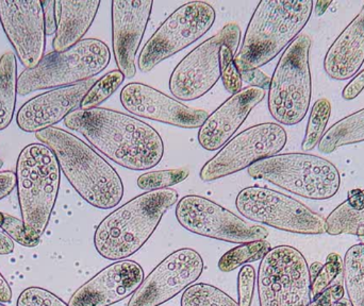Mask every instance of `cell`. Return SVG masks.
Wrapping results in <instances>:
<instances>
[{"mask_svg":"<svg viewBox=\"0 0 364 306\" xmlns=\"http://www.w3.org/2000/svg\"><path fill=\"white\" fill-rule=\"evenodd\" d=\"M2 166H4V162H2V160H0V169L2 168Z\"/></svg>","mask_w":364,"mask_h":306,"instance_id":"7dc6e473","label":"cell"},{"mask_svg":"<svg viewBox=\"0 0 364 306\" xmlns=\"http://www.w3.org/2000/svg\"><path fill=\"white\" fill-rule=\"evenodd\" d=\"M178 198L176 190L164 188L145 192L128 201L98 224L94 234L96 251L110 261L134 256L151 239Z\"/></svg>","mask_w":364,"mask_h":306,"instance_id":"277c9868","label":"cell"},{"mask_svg":"<svg viewBox=\"0 0 364 306\" xmlns=\"http://www.w3.org/2000/svg\"><path fill=\"white\" fill-rule=\"evenodd\" d=\"M43 11H44L45 29H46L47 35L55 33V1H42Z\"/></svg>","mask_w":364,"mask_h":306,"instance_id":"60d3db41","label":"cell"},{"mask_svg":"<svg viewBox=\"0 0 364 306\" xmlns=\"http://www.w3.org/2000/svg\"><path fill=\"white\" fill-rule=\"evenodd\" d=\"M364 89V70L354 77L352 81L344 87L342 97L348 102L356 99Z\"/></svg>","mask_w":364,"mask_h":306,"instance_id":"f35d334b","label":"cell"},{"mask_svg":"<svg viewBox=\"0 0 364 306\" xmlns=\"http://www.w3.org/2000/svg\"><path fill=\"white\" fill-rule=\"evenodd\" d=\"M260 306H310L311 278L303 254L291 246L272 248L259 265Z\"/></svg>","mask_w":364,"mask_h":306,"instance_id":"9c48e42d","label":"cell"},{"mask_svg":"<svg viewBox=\"0 0 364 306\" xmlns=\"http://www.w3.org/2000/svg\"><path fill=\"white\" fill-rule=\"evenodd\" d=\"M235 55L229 45L224 44L220 47V78L225 89L232 95L242 89L241 74L235 65Z\"/></svg>","mask_w":364,"mask_h":306,"instance_id":"836d02e7","label":"cell"},{"mask_svg":"<svg viewBox=\"0 0 364 306\" xmlns=\"http://www.w3.org/2000/svg\"><path fill=\"white\" fill-rule=\"evenodd\" d=\"M344 284L352 306H364V245L357 244L344 258Z\"/></svg>","mask_w":364,"mask_h":306,"instance_id":"4316f807","label":"cell"},{"mask_svg":"<svg viewBox=\"0 0 364 306\" xmlns=\"http://www.w3.org/2000/svg\"><path fill=\"white\" fill-rule=\"evenodd\" d=\"M364 63V4L359 14L336 38L323 62L333 80L346 81L356 76Z\"/></svg>","mask_w":364,"mask_h":306,"instance_id":"7402d4cb","label":"cell"},{"mask_svg":"<svg viewBox=\"0 0 364 306\" xmlns=\"http://www.w3.org/2000/svg\"><path fill=\"white\" fill-rule=\"evenodd\" d=\"M100 0L55 1V33L53 53H62L82 40L100 10Z\"/></svg>","mask_w":364,"mask_h":306,"instance_id":"603a6c76","label":"cell"},{"mask_svg":"<svg viewBox=\"0 0 364 306\" xmlns=\"http://www.w3.org/2000/svg\"><path fill=\"white\" fill-rule=\"evenodd\" d=\"M271 249V244L265 239L241 244L229 250L220 258L218 268L223 273H231L248 263L262 260Z\"/></svg>","mask_w":364,"mask_h":306,"instance_id":"f1b7e54d","label":"cell"},{"mask_svg":"<svg viewBox=\"0 0 364 306\" xmlns=\"http://www.w3.org/2000/svg\"><path fill=\"white\" fill-rule=\"evenodd\" d=\"M364 142V109L336 123L318 144L320 153H335L340 147Z\"/></svg>","mask_w":364,"mask_h":306,"instance_id":"d4e9b609","label":"cell"},{"mask_svg":"<svg viewBox=\"0 0 364 306\" xmlns=\"http://www.w3.org/2000/svg\"><path fill=\"white\" fill-rule=\"evenodd\" d=\"M119 98L126 111L136 116L184 129L200 128L209 116L144 83H128Z\"/></svg>","mask_w":364,"mask_h":306,"instance_id":"e0dca14e","label":"cell"},{"mask_svg":"<svg viewBox=\"0 0 364 306\" xmlns=\"http://www.w3.org/2000/svg\"><path fill=\"white\" fill-rule=\"evenodd\" d=\"M331 4H333V0H329V1L316 2V6H314V12H316V16H322V15L326 12L328 6H331Z\"/></svg>","mask_w":364,"mask_h":306,"instance_id":"ee69618b","label":"cell"},{"mask_svg":"<svg viewBox=\"0 0 364 306\" xmlns=\"http://www.w3.org/2000/svg\"><path fill=\"white\" fill-rule=\"evenodd\" d=\"M14 241L4 232H0V256H9L14 251Z\"/></svg>","mask_w":364,"mask_h":306,"instance_id":"b9f144b4","label":"cell"},{"mask_svg":"<svg viewBox=\"0 0 364 306\" xmlns=\"http://www.w3.org/2000/svg\"><path fill=\"white\" fill-rule=\"evenodd\" d=\"M312 0H263L250 17L235 63L239 72L259 70L297 38L314 12Z\"/></svg>","mask_w":364,"mask_h":306,"instance_id":"3957f363","label":"cell"},{"mask_svg":"<svg viewBox=\"0 0 364 306\" xmlns=\"http://www.w3.org/2000/svg\"><path fill=\"white\" fill-rule=\"evenodd\" d=\"M247 171L252 179L264 180L310 200L333 198L341 186L337 167L314 154H277L255 163Z\"/></svg>","mask_w":364,"mask_h":306,"instance_id":"52a82bcc","label":"cell"},{"mask_svg":"<svg viewBox=\"0 0 364 306\" xmlns=\"http://www.w3.org/2000/svg\"><path fill=\"white\" fill-rule=\"evenodd\" d=\"M36 138L53 151L62 173L83 200L100 209L119 204L123 181L112 165L90 145L60 128L36 132Z\"/></svg>","mask_w":364,"mask_h":306,"instance_id":"7a4b0ae2","label":"cell"},{"mask_svg":"<svg viewBox=\"0 0 364 306\" xmlns=\"http://www.w3.org/2000/svg\"><path fill=\"white\" fill-rule=\"evenodd\" d=\"M265 95V89L254 87L233 94L199 128V145L208 151H216L225 146Z\"/></svg>","mask_w":364,"mask_h":306,"instance_id":"44dd1931","label":"cell"},{"mask_svg":"<svg viewBox=\"0 0 364 306\" xmlns=\"http://www.w3.org/2000/svg\"><path fill=\"white\" fill-rule=\"evenodd\" d=\"M242 82L247 83L250 87H260V89H269L271 78L260 70H246L240 72Z\"/></svg>","mask_w":364,"mask_h":306,"instance_id":"74e56055","label":"cell"},{"mask_svg":"<svg viewBox=\"0 0 364 306\" xmlns=\"http://www.w3.org/2000/svg\"><path fill=\"white\" fill-rule=\"evenodd\" d=\"M17 82L16 55L8 51L0 58V131L6 129L14 117Z\"/></svg>","mask_w":364,"mask_h":306,"instance_id":"484cf974","label":"cell"},{"mask_svg":"<svg viewBox=\"0 0 364 306\" xmlns=\"http://www.w3.org/2000/svg\"><path fill=\"white\" fill-rule=\"evenodd\" d=\"M125 81V76L119 70H111L108 74L98 79L87 92L80 104V110H91L100 108L107 99L111 97Z\"/></svg>","mask_w":364,"mask_h":306,"instance_id":"1f68e13d","label":"cell"},{"mask_svg":"<svg viewBox=\"0 0 364 306\" xmlns=\"http://www.w3.org/2000/svg\"><path fill=\"white\" fill-rule=\"evenodd\" d=\"M359 239H360L361 244L364 245V236H359Z\"/></svg>","mask_w":364,"mask_h":306,"instance_id":"bcb514c9","label":"cell"},{"mask_svg":"<svg viewBox=\"0 0 364 306\" xmlns=\"http://www.w3.org/2000/svg\"><path fill=\"white\" fill-rule=\"evenodd\" d=\"M144 281V271L134 261H117L79 288L70 306H110L132 296Z\"/></svg>","mask_w":364,"mask_h":306,"instance_id":"d6986e66","label":"cell"},{"mask_svg":"<svg viewBox=\"0 0 364 306\" xmlns=\"http://www.w3.org/2000/svg\"><path fill=\"white\" fill-rule=\"evenodd\" d=\"M325 231L333 236H364V190L356 188L348 192V199L325 219Z\"/></svg>","mask_w":364,"mask_h":306,"instance_id":"cb8c5ba5","label":"cell"},{"mask_svg":"<svg viewBox=\"0 0 364 306\" xmlns=\"http://www.w3.org/2000/svg\"><path fill=\"white\" fill-rule=\"evenodd\" d=\"M309 271L311 278V300L318 298L338 282L344 281V265L341 256L338 253L329 254L325 264L314 263L309 267Z\"/></svg>","mask_w":364,"mask_h":306,"instance_id":"83f0119b","label":"cell"},{"mask_svg":"<svg viewBox=\"0 0 364 306\" xmlns=\"http://www.w3.org/2000/svg\"><path fill=\"white\" fill-rule=\"evenodd\" d=\"M256 271L252 265H244L237 275V296L239 306H252L254 298Z\"/></svg>","mask_w":364,"mask_h":306,"instance_id":"8d00e7d4","label":"cell"},{"mask_svg":"<svg viewBox=\"0 0 364 306\" xmlns=\"http://www.w3.org/2000/svg\"><path fill=\"white\" fill-rule=\"evenodd\" d=\"M16 306H70L57 295L42 288H26L17 299Z\"/></svg>","mask_w":364,"mask_h":306,"instance_id":"e575fe53","label":"cell"},{"mask_svg":"<svg viewBox=\"0 0 364 306\" xmlns=\"http://www.w3.org/2000/svg\"><path fill=\"white\" fill-rule=\"evenodd\" d=\"M110 60V49L106 43L85 38L68 50L44 55L36 67L23 70L18 77L17 92L26 96L85 82L104 72Z\"/></svg>","mask_w":364,"mask_h":306,"instance_id":"8992f818","label":"cell"},{"mask_svg":"<svg viewBox=\"0 0 364 306\" xmlns=\"http://www.w3.org/2000/svg\"><path fill=\"white\" fill-rule=\"evenodd\" d=\"M288 134L275 123L259 124L231 138L218 153L210 158L199 173L203 182L228 177L255 163L277 155L286 146Z\"/></svg>","mask_w":364,"mask_h":306,"instance_id":"4fadbf2b","label":"cell"},{"mask_svg":"<svg viewBox=\"0 0 364 306\" xmlns=\"http://www.w3.org/2000/svg\"><path fill=\"white\" fill-rule=\"evenodd\" d=\"M240 42L241 29L237 23H231L199 44L173 70L171 93L182 102H192L205 96L220 79V47L229 45L235 55Z\"/></svg>","mask_w":364,"mask_h":306,"instance_id":"8fae6325","label":"cell"},{"mask_svg":"<svg viewBox=\"0 0 364 306\" xmlns=\"http://www.w3.org/2000/svg\"><path fill=\"white\" fill-rule=\"evenodd\" d=\"M4 214L0 212V230H1L2 224H4Z\"/></svg>","mask_w":364,"mask_h":306,"instance_id":"f6af8a7d","label":"cell"},{"mask_svg":"<svg viewBox=\"0 0 364 306\" xmlns=\"http://www.w3.org/2000/svg\"><path fill=\"white\" fill-rule=\"evenodd\" d=\"M176 218L188 232L231 244L263 241L269 232L265 226L242 219L222 205L205 197L188 195L177 203Z\"/></svg>","mask_w":364,"mask_h":306,"instance_id":"5bb4252c","label":"cell"},{"mask_svg":"<svg viewBox=\"0 0 364 306\" xmlns=\"http://www.w3.org/2000/svg\"><path fill=\"white\" fill-rule=\"evenodd\" d=\"M311 44L309 35L299 34L287 47L274 70L267 106L272 117L280 125H297L309 111L312 97Z\"/></svg>","mask_w":364,"mask_h":306,"instance_id":"ba28073f","label":"cell"},{"mask_svg":"<svg viewBox=\"0 0 364 306\" xmlns=\"http://www.w3.org/2000/svg\"><path fill=\"white\" fill-rule=\"evenodd\" d=\"M96 81L92 78L72 87L50 89L28 100L17 112V126L26 133L53 128L80 108L81 102Z\"/></svg>","mask_w":364,"mask_h":306,"instance_id":"ffe728a7","label":"cell"},{"mask_svg":"<svg viewBox=\"0 0 364 306\" xmlns=\"http://www.w3.org/2000/svg\"><path fill=\"white\" fill-rule=\"evenodd\" d=\"M0 306H6V305H2V303H1V302H0Z\"/></svg>","mask_w":364,"mask_h":306,"instance_id":"c3c4849f","label":"cell"},{"mask_svg":"<svg viewBox=\"0 0 364 306\" xmlns=\"http://www.w3.org/2000/svg\"><path fill=\"white\" fill-rule=\"evenodd\" d=\"M2 232L6 233L8 236H10L13 241H16L19 245L26 248H36L38 247L41 241L38 239H32L28 236L26 232L25 226H23V220L14 217V216L4 214V224L1 226Z\"/></svg>","mask_w":364,"mask_h":306,"instance_id":"d590c367","label":"cell"},{"mask_svg":"<svg viewBox=\"0 0 364 306\" xmlns=\"http://www.w3.org/2000/svg\"><path fill=\"white\" fill-rule=\"evenodd\" d=\"M181 306H239L230 296L215 286L198 283L184 290Z\"/></svg>","mask_w":364,"mask_h":306,"instance_id":"4dcf8cb0","label":"cell"},{"mask_svg":"<svg viewBox=\"0 0 364 306\" xmlns=\"http://www.w3.org/2000/svg\"><path fill=\"white\" fill-rule=\"evenodd\" d=\"M57 156L42 143L30 144L16 162V188L28 236L41 241L55 209L61 183Z\"/></svg>","mask_w":364,"mask_h":306,"instance_id":"5b68a950","label":"cell"},{"mask_svg":"<svg viewBox=\"0 0 364 306\" xmlns=\"http://www.w3.org/2000/svg\"><path fill=\"white\" fill-rule=\"evenodd\" d=\"M16 186V175L13 171L0 173V200L8 197Z\"/></svg>","mask_w":364,"mask_h":306,"instance_id":"ab89813d","label":"cell"},{"mask_svg":"<svg viewBox=\"0 0 364 306\" xmlns=\"http://www.w3.org/2000/svg\"><path fill=\"white\" fill-rule=\"evenodd\" d=\"M151 0H113L111 2L112 46L115 63L125 78L136 76V60L153 12Z\"/></svg>","mask_w":364,"mask_h":306,"instance_id":"ac0fdd59","label":"cell"},{"mask_svg":"<svg viewBox=\"0 0 364 306\" xmlns=\"http://www.w3.org/2000/svg\"><path fill=\"white\" fill-rule=\"evenodd\" d=\"M203 261L190 248L164 258L142 282L127 306H159L181 294L200 278Z\"/></svg>","mask_w":364,"mask_h":306,"instance_id":"9a60e30c","label":"cell"},{"mask_svg":"<svg viewBox=\"0 0 364 306\" xmlns=\"http://www.w3.org/2000/svg\"><path fill=\"white\" fill-rule=\"evenodd\" d=\"M0 23L17 59L26 70L44 58L46 29L40 0H0Z\"/></svg>","mask_w":364,"mask_h":306,"instance_id":"2e32d148","label":"cell"},{"mask_svg":"<svg viewBox=\"0 0 364 306\" xmlns=\"http://www.w3.org/2000/svg\"><path fill=\"white\" fill-rule=\"evenodd\" d=\"M188 175H190L188 170L181 168L149 171L141 175L136 183L140 190L153 192V190H164V188H168L181 183L182 181L188 179Z\"/></svg>","mask_w":364,"mask_h":306,"instance_id":"d6a6232c","label":"cell"},{"mask_svg":"<svg viewBox=\"0 0 364 306\" xmlns=\"http://www.w3.org/2000/svg\"><path fill=\"white\" fill-rule=\"evenodd\" d=\"M331 116V102L327 98L316 100V104L312 106L309 121L306 128L305 138L301 143L303 151L309 153L318 146L324 136Z\"/></svg>","mask_w":364,"mask_h":306,"instance_id":"f546056e","label":"cell"},{"mask_svg":"<svg viewBox=\"0 0 364 306\" xmlns=\"http://www.w3.org/2000/svg\"><path fill=\"white\" fill-rule=\"evenodd\" d=\"M64 125L115 164L130 170H149L161 162L164 144L157 130L136 117L106 108L70 113Z\"/></svg>","mask_w":364,"mask_h":306,"instance_id":"6da1fadb","label":"cell"},{"mask_svg":"<svg viewBox=\"0 0 364 306\" xmlns=\"http://www.w3.org/2000/svg\"><path fill=\"white\" fill-rule=\"evenodd\" d=\"M235 207L250 222L280 231L303 235H320L325 219L296 199L271 188L250 186L237 194Z\"/></svg>","mask_w":364,"mask_h":306,"instance_id":"30bf717a","label":"cell"},{"mask_svg":"<svg viewBox=\"0 0 364 306\" xmlns=\"http://www.w3.org/2000/svg\"><path fill=\"white\" fill-rule=\"evenodd\" d=\"M215 18V10L208 2L182 4L161 23L143 47L139 57L141 72H151L164 60L188 48L211 29Z\"/></svg>","mask_w":364,"mask_h":306,"instance_id":"7c38bea8","label":"cell"},{"mask_svg":"<svg viewBox=\"0 0 364 306\" xmlns=\"http://www.w3.org/2000/svg\"><path fill=\"white\" fill-rule=\"evenodd\" d=\"M12 296V290H11L8 281L4 279V275L0 273V302L11 303Z\"/></svg>","mask_w":364,"mask_h":306,"instance_id":"7bdbcfd3","label":"cell"}]
</instances>
